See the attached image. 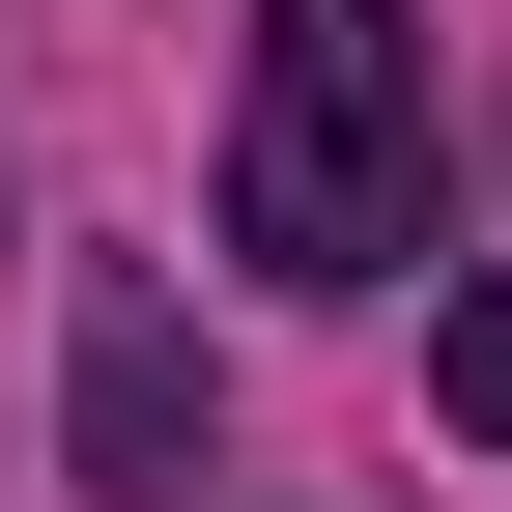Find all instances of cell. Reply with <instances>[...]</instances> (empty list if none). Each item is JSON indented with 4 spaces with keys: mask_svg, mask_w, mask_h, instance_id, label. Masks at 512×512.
I'll return each mask as SVG.
<instances>
[{
    "mask_svg": "<svg viewBox=\"0 0 512 512\" xmlns=\"http://www.w3.org/2000/svg\"><path fill=\"white\" fill-rule=\"evenodd\" d=\"M228 256H256V285H399V256H427V29H399V0H256Z\"/></svg>",
    "mask_w": 512,
    "mask_h": 512,
    "instance_id": "obj_1",
    "label": "cell"
},
{
    "mask_svg": "<svg viewBox=\"0 0 512 512\" xmlns=\"http://www.w3.org/2000/svg\"><path fill=\"white\" fill-rule=\"evenodd\" d=\"M171 399H200V370H171V313L114 285V313H86V456H114V484H171Z\"/></svg>",
    "mask_w": 512,
    "mask_h": 512,
    "instance_id": "obj_2",
    "label": "cell"
},
{
    "mask_svg": "<svg viewBox=\"0 0 512 512\" xmlns=\"http://www.w3.org/2000/svg\"><path fill=\"white\" fill-rule=\"evenodd\" d=\"M427 399H456L484 456H512V285H456V313H427Z\"/></svg>",
    "mask_w": 512,
    "mask_h": 512,
    "instance_id": "obj_3",
    "label": "cell"
}]
</instances>
